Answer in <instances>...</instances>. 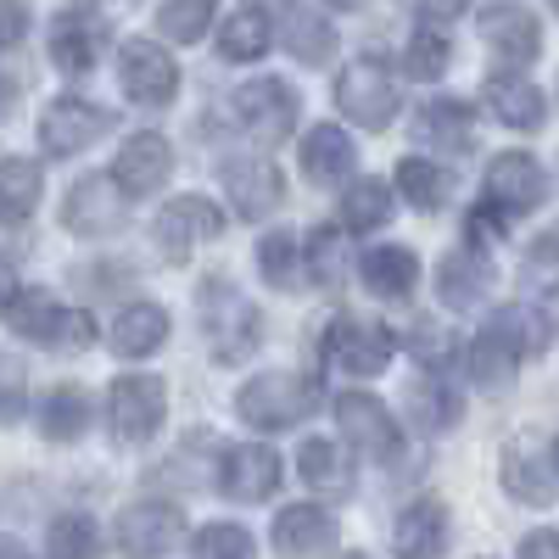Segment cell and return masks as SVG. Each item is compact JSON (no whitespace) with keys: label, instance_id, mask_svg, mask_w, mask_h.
<instances>
[{"label":"cell","instance_id":"cell-1","mask_svg":"<svg viewBox=\"0 0 559 559\" xmlns=\"http://www.w3.org/2000/svg\"><path fill=\"white\" fill-rule=\"evenodd\" d=\"M7 319H12L17 336L45 342V347H62V353H84L90 342H96V319L79 313V308L51 302L45 292H17L12 308H7Z\"/></svg>","mask_w":559,"mask_h":559},{"label":"cell","instance_id":"cell-2","mask_svg":"<svg viewBox=\"0 0 559 559\" xmlns=\"http://www.w3.org/2000/svg\"><path fill=\"white\" fill-rule=\"evenodd\" d=\"M202 331H207L218 364H241L258 347V308L236 286L207 280V286H202Z\"/></svg>","mask_w":559,"mask_h":559},{"label":"cell","instance_id":"cell-3","mask_svg":"<svg viewBox=\"0 0 559 559\" xmlns=\"http://www.w3.org/2000/svg\"><path fill=\"white\" fill-rule=\"evenodd\" d=\"M241 419L258 431H292L302 426V414L313 408V386L302 376H286V369H269V376H258L247 392H241Z\"/></svg>","mask_w":559,"mask_h":559},{"label":"cell","instance_id":"cell-4","mask_svg":"<svg viewBox=\"0 0 559 559\" xmlns=\"http://www.w3.org/2000/svg\"><path fill=\"white\" fill-rule=\"evenodd\" d=\"M336 107H342L353 123H364V129H386V123L397 118V107H403L392 68L376 62V57L353 62V68L336 79Z\"/></svg>","mask_w":559,"mask_h":559},{"label":"cell","instance_id":"cell-5","mask_svg":"<svg viewBox=\"0 0 559 559\" xmlns=\"http://www.w3.org/2000/svg\"><path fill=\"white\" fill-rule=\"evenodd\" d=\"M118 84L134 107H168L174 90H179V68L168 62L163 45L152 39H129L123 57H118Z\"/></svg>","mask_w":559,"mask_h":559},{"label":"cell","instance_id":"cell-6","mask_svg":"<svg viewBox=\"0 0 559 559\" xmlns=\"http://www.w3.org/2000/svg\"><path fill=\"white\" fill-rule=\"evenodd\" d=\"M498 476H503V492L515 498V503H532V509H548L559 498V464L543 453V442L532 437H515L503 448V464H498Z\"/></svg>","mask_w":559,"mask_h":559},{"label":"cell","instance_id":"cell-7","mask_svg":"<svg viewBox=\"0 0 559 559\" xmlns=\"http://www.w3.org/2000/svg\"><path fill=\"white\" fill-rule=\"evenodd\" d=\"M185 532V515L163 498H146V503H129L118 515V554L123 559H157L179 543Z\"/></svg>","mask_w":559,"mask_h":559},{"label":"cell","instance_id":"cell-8","mask_svg":"<svg viewBox=\"0 0 559 559\" xmlns=\"http://www.w3.org/2000/svg\"><path fill=\"white\" fill-rule=\"evenodd\" d=\"M543 197H548V174H543L537 157H526V152H503V157L487 168V207H492V213L521 218V213H532Z\"/></svg>","mask_w":559,"mask_h":559},{"label":"cell","instance_id":"cell-9","mask_svg":"<svg viewBox=\"0 0 559 559\" xmlns=\"http://www.w3.org/2000/svg\"><path fill=\"white\" fill-rule=\"evenodd\" d=\"M336 426L347 437V448L369 453V459H392L397 453V419L381 397H369V392H342L336 397Z\"/></svg>","mask_w":559,"mask_h":559},{"label":"cell","instance_id":"cell-10","mask_svg":"<svg viewBox=\"0 0 559 559\" xmlns=\"http://www.w3.org/2000/svg\"><path fill=\"white\" fill-rule=\"evenodd\" d=\"M236 112L252 129V140L280 146L297 123V96H292V84H280V79H252V84L236 90Z\"/></svg>","mask_w":559,"mask_h":559},{"label":"cell","instance_id":"cell-11","mask_svg":"<svg viewBox=\"0 0 559 559\" xmlns=\"http://www.w3.org/2000/svg\"><path fill=\"white\" fill-rule=\"evenodd\" d=\"M107 112L96 107V102H79V96H68V102H57L51 112H45V123H39V146L51 152V157H79V152H90L96 140L107 134Z\"/></svg>","mask_w":559,"mask_h":559},{"label":"cell","instance_id":"cell-12","mask_svg":"<svg viewBox=\"0 0 559 559\" xmlns=\"http://www.w3.org/2000/svg\"><path fill=\"white\" fill-rule=\"evenodd\" d=\"M218 236H224V218H218V207L202 202V197H179V202L157 218V247H163L168 263H185L202 241H218Z\"/></svg>","mask_w":559,"mask_h":559},{"label":"cell","instance_id":"cell-13","mask_svg":"<svg viewBox=\"0 0 559 559\" xmlns=\"http://www.w3.org/2000/svg\"><path fill=\"white\" fill-rule=\"evenodd\" d=\"M168 414V392L152 376H123L112 386V431L118 442H146Z\"/></svg>","mask_w":559,"mask_h":559},{"label":"cell","instance_id":"cell-14","mask_svg":"<svg viewBox=\"0 0 559 559\" xmlns=\"http://www.w3.org/2000/svg\"><path fill=\"white\" fill-rule=\"evenodd\" d=\"M174 174V152L163 134H134L123 140V152L112 163V179L123 185V197H157Z\"/></svg>","mask_w":559,"mask_h":559},{"label":"cell","instance_id":"cell-15","mask_svg":"<svg viewBox=\"0 0 559 559\" xmlns=\"http://www.w3.org/2000/svg\"><path fill=\"white\" fill-rule=\"evenodd\" d=\"M324 548H336V515L319 503H292L274 521V554L280 559H319Z\"/></svg>","mask_w":559,"mask_h":559},{"label":"cell","instance_id":"cell-16","mask_svg":"<svg viewBox=\"0 0 559 559\" xmlns=\"http://www.w3.org/2000/svg\"><path fill=\"white\" fill-rule=\"evenodd\" d=\"M331 353L336 364L347 369V376H381V369L392 364L397 342L386 324H369V319H336V331H331Z\"/></svg>","mask_w":559,"mask_h":559},{"label":"cell","instance_id":"cell-17","mask_svg":"<svg viewBox=\"0 0 559 559\" xmlns=\"http://www.w3.org/2000/svg\"><path fill=\"white\" fill-rule=\"evenodd\" d=\"M118 224H123V185L112 174L79 179L68 197V229H79V236H112Z\"/></svg>","mask_w":559,"mask_h":559},{"label":"cell","instance_id":"cell-18","mask_svg":"<svg viewBox=\"0 0 559 559\" xmlns=\"http://www.w3.org/2000/svg\"><path fill=\"white\" fill-rule=\"evenodd\" d=\"M218 481H224V492L236 498V503H263V498L280 487V459H274V448H263V442H241V448L224 453Z\"/></svg>","mask_w":559,"mask_h":559},{"label":"cell","instance_id":"cell-19","mask_svg":"<svg viewBox=\"0 0 559 559\" xmlns=\"http://www.w3.org/2000/svg\"><path fill=\"white\" fill-rule=\"evenodd\" d=\"M442 548H448V503L442 498H414L392 526V554L397 559H437Z\"/></svg>","mask_w":559,"mask_h":559},{"label":"cell","instance_id":"cell-20","mask_svg":"<svg viewBox=\"0 0 559 559\" xmlns=\"http://www.w3.org/2000/svg\"><path fill=\"white\" fill-rule=\"evenodd\" d=\"M481 34H487V45L503 57V62H515V68H526L537 51H543V28H537V17L526 12V7H515V0H503V7H487L481 12Z\"/></svg>","mask_w":559,"mask_h":559},{"label":"cell","instance_id":"cell-21","mask_svg":"<svg viewBox=\"0 0 559 559\" xmlns=\"http://www.w3.org/2000/svg\"><path fill=\"white\" fill-rule=\"evenodd\" d=\"M224 191L241 218H269L280 207V174L263 157H224Z\"/></svg>","mask_w":559,"mask_h":559},{"label":"cell","instance_id":"cell-22","mask_svg":"<svg viewBox=\"0 0 559 559\" xmlns=\"http://www.w3.org/2000/svg\"><path fill=\"white\" fill-rule=\"evenodd\" d=\"M280 34H286V51L302 62V68H319L336 57V34L324 23L308 0H280Z\"/></svg>","mask_w":559,"mask_h":559},{"label":"cell","instance_id":"cell-23","mask_svg":"<svg viewBox=\"0 0 559 559\" xmlns=\"http://www.w3.org/2000/svg\"><path fill=\"white\" fill-rule=\"evenodd\" d=\"M487 107L498 112V123L509 129H543L548 123V102H543V90L521 73H492L487 79Z\"/></svg>","mask_w":559,"mask_h":559},{"label":"cell","instance_id":"cell-24","mask_svg":"<svg viewBox=\"0 0 559 559\" xmlns=\"http://www.w3.org/2000/svg\"><path fill=\"white\" fill-rule=\"evenodd\" d=\"M297 471H302V481H308L313 492H324V498L353 492V459H347V448H342L336 437H308L302 453H297Z\"/></svg>","mask_w":559,"mask_h":559},{"label":"cell","instance_id":"cell-25","mask_svg":"<svg viewBox=\"0 0 559 559\" xmlns=\"http://www.w3.org/2000/svg\"><path fill=\"white\" fill-rule=\"evenodd\" d=\"M364 286L376 292V297L403 302L419 286V258L408 247H376V252H364Z\"/></svg>","mask_w":559,"mask_h":559},{"label":"cell","instance_id":"cell-26","mask_svg":"<svg viewBox=\"0 0 559 559\" xmlns=\"http://www.w3.org/2000/svg\"><path fill=\"white\" fill-rule=\"evenodd\" d=\"M487 286H492V274H487V263L476 252H448L437 263V297L448 308H476L487 297Z\"/></svg>","mask_w":559,"mask_h":559},{"label":"cell","instance_id":"cell-27","mask_svg":"<svg viewBox=\"0 0 559 559\" xmlns=\"http://www.w3.org/2000/svg\"><path fill=\"white\" fill-rule=\"evenodd\" d=\"M168 342V313L157 308V302H129L123 313H118V324H112V347L123 353V358H146V353H157Z\"/></svg>","mask_w":559,"mask_h":559},{"label":"cell","instance_id":"cell-28","mask_svg":"<svg viewBox=\"0 0 559 559\" xmlns=\"http://www.w3.org/2000/svg\"><path fill=\"white\" fill-rule=\"evenodd\" d=\"M302 168H308V179H319V185L342 179V174L353 168V140H347V129L313 123V129L302 134Z\"/></svg>","mask_w":559,"mask_h":559},{"label":"cell","instance_id":"cell-29","mask_svg":"<svg viewBox=\"0 0 559 559\" xmlns=\"http://www.w3.org/2000/svg\"><path fill=\"white\" fill-rule=\"evenodd\" d=\"M102 57V28L90 17H57L51 23V62L62 73H90Z\"/></svg>","mask_w":559,"mask_h":559},{"label":"cell","instance_id":"cell-30","mask_svg":"<svg viewBox=\"0 0 559 559\" xmlns=\"http://www.w3.org/2000/svg\"><path fill=\"white\" fill-rule=\"evenodd\" d=\"M84 426H90L84 386H57V392L39 397V431L51 442H73V437H84Z\"/></svg>","mask_w":559,"mask_h":559},{"label":"cell","instance_id":"cell-31","mask_svg":"<svg viewBox=\"0 0 559 559\" xmlns=\"http://www.w3.org/2000/svg\"><path fill=\"white\" fill-rule=\"evenodd\" d=\"M471 123H476V112L464 107V102H431V107H419L414 134L426 140V146L459 152V146H471Z\"/></svg>","mask_w":559,"mask_h":559},{"label":"cell","instance_id":"cell-32","mask_svg":"<svg viewBox=\"0 0 559 559\" xmlns=\"http://www.w3.org/2000/svg\"><path fill=\"white\" fill-rule=\"evenodd\" d=\"M269 51V12L263 7H241L218 34V57L224 62H258Z\"/></svg>","mask_w":559,"mask_h":559},{"label":"cell","instance_id":"cell-33","mask_svg":"<svg viewBox=\"0 0 559 559\" xmlns=\"http://www.w3.org/2000/svg\"><path fill=\"white\" fill-rule=\"evenodd\" d=\"M258 269H263V280L274 292H292V286H302V247H297V236H286V229H274V236H263L258 241Z\"/></svg>","mask_w":559,"mask_h":559},{"label":"cell","instance_id":"cell-34","mask_svg":"<svg viewBox=\"0 0 559 559\" xmlns=\"http://www.w3.org/2000/svg\"><path fill=\"white\" fill-rule=\"evenodd\" d=\"M386 218H392V185H381V179L347 185V197H342V224L347 229H381Z\"/></svg>","mask_w":559,"mask_h":559},{"label":"cell","instance_id":"cell-35","mask_svg":"<svg viewBox=\"0 0 559 559\" xmlns=\"http://www.w3.org/2000/svg\"><path fill=\"white\" fill-rule=\"evenodd\" d=\"M408 414H414L419 431H453L464 408H459V397L442 381H414L408 386Z\"/></svg>","mask_w":559,"mask_h":559},{"label":"cell","instance_id":"cell-36","mask_svg":"<svg viewBox=\"0 0 559 559\" xmlns=\"http://www.w3.org/2000/svg\"><path fill=\"white\" fill-rule=\"evenodd\" d=\"M34 202H39V168L23 157H7L0 163V218L17 224L34 213Z\"/></svg>","mask_w":559,"mask_h":559},{"label":"cell","instance_id":"cell-37","mask_svg":"<svg viewBox=\"0 0 559 559\" xmlns=\"http://www.w3.org/2000/svg\"><path fill=\"white\" fill-rule=\"evenodd\" d=\"M45 554L51 559H102V532L90 515H62L45 532Z\"/></svg>","mask_w":559,"mask_h":559},{"label":"cell","instance_id":"cell-38","mask_svg":"<svg viewBox=\"0 0 559 559\" xmlns=\"http://www.w3.org/2000/svg\"><path fill=\"white\" fill-rule=\"evenodd\" d=\"M397 191L414 202V207H442L448 202V174L426 157H403L397 163Z\"/></svg>","mask_w":559,"mask_h":559},{"label":"cell","instance_id":"cell-39","mask_svg":"<svg viewBox=\"0 0 559 559\" xmlns=\"http://www.w3.org/2000/svg\"><path fill=\"white\" fill-rule=\"evenodd\" d=\"M191 554H197V559H252V554H258V543H252V532H247V526H236V521H213V526H202V532H197Z\"/></svg>","mask_w":559,"mask_h":559},{"label":"cell","instance_id":"cell-40","mask_svg":"<svg viewBox=\"0 0 559 559\" xmlns=\"http://www.w3.org/2000/svg\"><path fill=\"white\" fill-rule=\"evenodd\" d=\"M213 7H218V0H168V7L157 12V28H163L168 39H179V45H191V39L207 34Z\"/></svg>","mask_w":559,"mask_h":559},{"label":"cell","instance_id":"cell-41","mask_svg":"<svg viewBox=\"0 0 559 559\" xmlns=\"http://www.w3.org/2000/svg\"><path fill=\"white\" fill-rule=\"evenodd\" d=\"M526 292H559V224L526 247V269H521Z\"/></svg>","mask_w":559,"mask_h":559},{"label":"cell","instance_id":"cell-42","mask_svg":"<svg viewBox=\"0 0 559 559\" xmlns=\"http://www.w3.org/2000/svg\"><path fill=\"white\" fill-rule=\"evenodd\" d=\"M448 39L437 34V28H426V34H414L408 39V57H403V68H408V79H437L442 68H448Z\"/></svg>","mask_w":559,"mask_h":559},{"label":"cell","instance_id":"cell-43","mask_svg":"<svg viewBox=\"0 0 559 559\" xmlns=\"http://www.w3.org/2000/svg\"><path fill=\"white\" fill-rule=\"evenodd\" d=\"M28 408V369L17 353H0V419H17Z\"/></svg>","mask_w":559,"mask_h":559},{"label":"cell","instance_id":"cell-44","mask_svg":"<svg viewBox=\"0 0 559 559\" xmlns=\"http://www.w3.org/2000/svg\"><path fill=\"white\" fill-rule=\"evenodd\" d=\"M448 353H453V336L442 331V324H419V331H414V358L419 364H426V369H437V364H448Z\"/></svg>","mask_w":559,"mask_h":559},{"label":"cell","instance_id":"cell-45","mask_svg":"<svg viewBox=\"0 0 559 559\" xmlns=\"http://www.w3.org/2000/svg\"><path fill=\"white\" fill-rule=\"evenodd\" d=\"M313 274L319 280L342 274V229H319V236H313Z\"/></svg>","mask_w":559,"mask_h":559},{"label":"cell","instance_id":"cell-46","mask_svg":"<svg viewBox=\"0 0 559 559\" xmlns=\"http://www.w3.org/2000/svg\"><path fill=\"white\" fill-rule=\"evenodd\" d=\"M28 34V7L23 0H0V45H17Z\"/></svg>","mask_w":559,"mask_h":559},{"label":"cell","instance_id":"cell-47","mask_svg":"<svg viewBox=\"0 0 559 559\" xmlns=\"http://www.w3.org/2000/svg\"><path fill=\"white\" fill-rule=\"evenodd\" d=\"M521 559H559V532H554V526L526 532V537H521Z\"/></svg>","mask_w":559,"mask_h":559},{"label":"cell","instance_id":"cell-48","mask_svg":"<svg viewBox=\"0 0 559 559\" xmlns=\"http://www.w3.org/2000/svg\"><path fill=\"white\" fill-rule=\"evenodd\" d=\"M408 12H419L426 23H448V17H459L464 12V0H403Z\"/></svg>","mask_w":559,"mask_h":559},{"label":"cell","instance_id":"cell-49","mask_svg":"<svg viewBox=\"0 0 559 559\" xmlns=\"http://www.w3.org/2000/svg\"><path fill=\"white\" fill-rule=\"evenodd\" d=\"M12 102H17V79L0 68V112H12Z\"/></svg>","mask_w":559,"mask_h":559},{"label":"cell","instance_id":"cell-50","mask_svg":"<svg viewBox=\"0 0 559 559\" xmlns=\"http://www.w3.org/2000/svg\"><path fill=\"white\" fill-rule=\"evenodd\" d=\"M12 297H17V286H12V269H7V263H0V313H7V308H12Z\"/></svg>","mask_w":559,"mask_h":559},{"label":"cell","instance_id":"cell-51","mask_svg":"<svg viewBox=\"0 0 559 559\" xmlns=\"http://www.w3.org/2000/svg\"><path fill=\"white\" fill-rule=\"evenodd\" d=\"M0 559H34L23 543H12V537H0Z\"/></svg>","mask_w":559,"mask_h":559},{"label":"cell","instance_id":"cell-52","mask_svg":"<svg viewBox=\"0 0 559 559\" xmlns=\"http://www.w3.org/2000/svg\"><path fill=\"white\" fill-rule=\"evenodd\" d=\"M331 7H347V12H358V7H364V0H331Z\"/></svg>","mask_w":559,"mask_h":559},{"label":"cell","instance_id":"cell-53","mask_svg":"<svg viewBox=\"0 0 559 559\" xmlns=\"http://www.w3.org/2000/svg\"><path fill=\"white\" fill-rule=\"evenodd\" d=\"M554 464H559V442H554Z\"/></svg>","mask_w":559,"mask_h":559},{"label":"cell","instance_id":"cell-54","mask_svg":"<svg viewBox=\"0 0 559 559\" xmlns=\"http://www.w3.org/2000/svg\"><path fill=\"white\" fill-rule=\"evenodd\" d=\"M347 559H369V554H347Z\"/></svg>","mask_w":559,"mask_h":559},{"label":"cell","instance_id":"cell-55","mask_svg":"<svg viewBox=\"0 0 559 559\" xmlns=\"http://www.w3.org/2000/svg\"><path fill=\"white\" fill-rule=\"evenodd\" d=\"M554 12H559V0H554Z\"/></svg>","mask_w":559,"mask_h":559}]
</instances>
